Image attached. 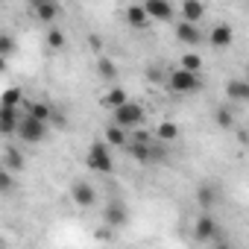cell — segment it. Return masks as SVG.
<instances>
[{"label":"cell","instance_id":"6da1fadb","mask_svg":"<svg viewBox=\"0 0 249 249\" xmlns=\"http://www.w3.org/2000/svg\"><path fill=\"white\" fill-rule=\"evenodd\" d=\"M50 135V120H41L36 114H21V123H18V138L24 144H41L44 138Z\"/></svg>","mask_w":249,"mask_h":249},{"label":"cell","instance_id":"7a4b0ae2","mask_svg":"<svg viewBox=\"0 0 249 249\" xmlns=\"http://www.w3.org/2000/svg\"><path fill=\"white\" fill-rule=\"evenodd\" d=\"M111 120L117 123V126H123V129H141L144 126V106L126 100V103H120V106L111 108Z\"/></svg>","mask_w":249,"mask_h":249},{"label":"cell","instance_id":"3957f363","mask_svg":"<svg viewBox=\"0 0 249 249\" xmlns=\"http://www.w3.org/2000/svg\"><path fill=\"white\" fill-rule=\"evenodd\" d=\"M167 88H170L173 94H194V91H199V88H202V79H199V73H196V71L176 68V71H170V73H167Z\"/></svg>","mask_w":249,"mask_h":249},{"label":"cell","instance_id":"277c9868","mask_svg":"<svg viewBox=\"0 0 249 249\" xmlns=\"http://www.w3.org/2000/svg\"><path fill=\"white\" fill-rule=\"evenodd\" d=\"M85 164H88V170L108 176V173L114 170V159H111L108 144H91L88 153H85Z\"/></svg>","mask_w":249,"mask_h":249},{"label":"cell","instance_id":"5b68a950","mask_svg":"<svg viewBox=\"0 0 249 249\" xmlns=\"http://www.w3.org/2000/svg\"><path fill=\"white\" fill-rule=\"evenodd\" d=\"M103 223L108 229H120V226H126L129 223V208L123 199H108L106 208H103Z\"/></svg>","mask_w":249,"mask_h":249},{"label":"cell","instance_id":"8992f818","mask_svg":"<svg viewBox=\"0 0 249 249\" xmlns=\"http://www.w3.org/2000/svg\"><path fill=\"white\" fill-rule=\"evenodd\" d=\"M71 199L79 205V208H91L94 202H97V188L91 185V182H73L71 185Z\"/></svg>","mask_w":249,"mask_h":249},{"label":"cell","instance_id":"52a82bcc","mask_svg":"<svg viewBox=\"0 0 249 249\" xmlns=\"http://www.w3.org/2000/svg\"><path fill=\"white\" fill-rule=\"evenodd\" d=\"M217 231H220V223H217V220H214L208 211L196 217V226H194V237H196L199 243H211Z\"/></svg>","mask_w":249,"mask_h":249},{"label":"cell","instance_id":"ba28073f","mask_svg":"<svg viewBox=\"0 0 249 249\" xmlns=\"http://www.w3.org/2000/svg\"><path fill=\"white\" fill-rule=\"evenodd\" d=\"M144 9H147L150 21H161V24H167V21L173 18L170 0H144Z\"/></svg>","mask_w":249,"mask_h":249},{"label":"cell","instance_id":"9c48e42d","mask_svg":"<svg viewBox=\"0 0 249 249\" xmlns=\"http://www.w3.org/2000/svg\"><path fill=\"white\" fill-rule=\"evenodd\" d=\"M21 114H18V106H3V108H0V132H3V135H18Z\"/></svg>","mask_w":249,"mask_h":249},{"label":"cell","instance_id":"30bf717a","mask_svg":"<svg viewBox=\"0 0 249 249\" xmlns=\"http://www.w3.org/2000/svg\"><path fill=\"white\" fill-rule=\"evenodd\" d=\"M208 41H211V47L226 50V47H231V41H234V30H231L229 24H214L211 33H208Z\"/></svg>","mask_w":249,"mask_h":249},{"label":"cell","instance_id":"8fae6325","mask_svg":"<svg viewBox=\"0 0 249 249\" xmlns=\"http://www.w3.org/2000/svg\"><path fill=\"white\" fill-rule=\"evenodd\" d=\"M176 41H182V44H188V47H196V44L202 41V33H199L196 24L179 21V24H176Z\"/></svg>","mask_w":249,"mask_h":249},{"label":"cell","instance_id":"7c38bea8","mask_svg":"<svg viewBox=\"0 0 249 249\" xmlns=\"http://www.w3.org/2000/svg\"><path fill=\"white\" fill-rule=\"evenodd\" d=\"M217 202H220V191H217V185L202 182V185L196 188V205H199L202 211H211Z\"/></svg>","mask_w":249,"mask_h":249},{"label":"cell","instance_id":"4fadbf2b","mask_svg":"<svg viewBox=\"0 0 249 249\" xmlns=\"http://www.w3.org/2000/svg\"><path fill=\"white\" fill-rule=\"evenodd\" d=\"M226 97L229 103H249V79H229L226 82Z\"/></svg>","mask_w":249,"mask_h":249},{"label":"cell","instance_id":"5bb4252c","mask_svg":"<svg viewBox=\"0 0 249 249\" xmlns=\"http://www.w3.org/2000/svg\"><path fill=\"white\" fill-rule=\"evenodd\" d=\"M179 15H182V21L199 24V21H202V15H205V3H202V0H182Z\"/></svg>","mask_w":249,"mask_h":249},{"label":"cell","instance_id":"9a60e30c","mask_svg":"<svg viewBox=\"0 0 249 249\" xmlns=\"http://www.w3.org/2000/svg\"><path fill=\"white\" fill-rule=\"evenodd\" d=\"M94 68H97V76H100L103 82H117V65H114L108 56H97Z\"/></svg>","mask_w":249,"mask_h":249},{"label":"cell","instance_id":"2e32d148","mask_svg":"<svg viewBox=\"0 0 249 249\" xmlns=\"http://www.w3.org/2000/svg\"><path fill=\"white\" fill-rule=\"evenodd\" d=\"M147 21H150V15H147L144 3H132V6L126 9V24H129V27L144 30V27H147Z\"/></svg>","mask_w":249,"mask_h":249},{"label":"cell","instance_id":"e0dca14e","mask_svg":"<svg viewBox=\"0 0 249 249\" xmlns=\"http://www.w3.org/2000/svg\"><path fill=\"white\" fill-rule=\"evenodd\" d=\"M106 144H108V147H126V144H129V138H126V129H123V126H117V123L111 120L108 126H106Z\"/></svg>","mask_w":249,"mask_h":249},{"label":"cell","instance_id":"ac0fdd59","mask_svg":"<svg viewBox=\"0 0 249 249\" xmlns=\"http://www.w3.org/2000/svg\"><path fill=\"white\" fill-rule=\"evenodd\" d=\"M129 156L135 159V161H141V164H147V161H153L156 156H153V141L147 144V141H135V144H129Z\"/></svg>","mask_w":249,"mask_h":249},{"label":"cell","instance_id":"d6986e66","mask_svg":"<svg viewBox=\"0 0 249 249\" xmlns=\"http://www.w3.org/2000/svg\"><path fill=\"white\" fill-rule=\"evenodd\" d=\"M21 108H24L27 114L41 117V120H50V117H53V106H50V103H33V100H24Z\"/></svg>","mask_w":249,"mask_h":249},{"label":"cell","instance_id":"ffe728a7","mask_svg":"<svg viewBox=\"0 0 249 249\" xmlns=\"http://www.w3.org/2000/svg\"><path fill=\"white\" fill-rule=\"evenodd\" d=\"M36 9V18L41 21V24H53L56 18H59V6L53 3V0H47V3H38V6H33Z\"/></svg>","mask_w":249,"mask_h":249},{"label":"cell","instance_id":"44dd1931","mask_svg":"<svg viewBox=\"0 0 249 249\" xmlns=\"http://www.w3.org/2000/svg\"><path fill=\"white\" fill-rule=\"evenodd\" d=\"M214 123H217L220 129H234V108L220 106V108L214 111Z\"/></svg>","mask_w":249,"mask_h":249},{"label":"cell","instance_id":"7402d4cb","mask_svg":"<svg viewBox=\"0 0 249 249\" xmlns=\"http://www.w3.org/2000/svg\"><path fill=\"white\" fill-rule=\"evenodd\" d=\"M156 138L170 144V141H176V138H179V126H176L173 120H161V123H159V129H156Z\"/></svg>","mask_w":249,"mask_h":249},{"label":"cell","instance_id":"603a6c76","mask_svg":"<svg viewBox=\"0 0 249 249\" xmlns=\"http://www.w3.org/2000/svg\"><path fill=\"white\" fill-rule=\"evenodd\" d=\"M3 167H9L12 173H21V170H24V159H21V153H18L15 147H6V153H3Z\"/></svg>","mask_w":249,"mask_h":249},{"label":"cell","instance_id":"cb8c5ba5","mask_svg":"<svg viewBox=\"0 0 249 249\" xmlns=\"http://www.w3.org/2000/svg\"><path fill=\"white\" fill-rule=\"evenodd\" d=\"M126 100H129V97H126V91H123L120 85H111L108 94H106V106H111V108L120 106V103H126Z\"/></svg>","mask_w":249,"mask_h":249},{"label":"cell","instance_id":"d4e9b609","mask_svg":"<svg viewBox=\"0 0 249 249\" xmlns=\"http://www.w3.org/2000/svg\"><path fill=\"white\" fill-rule=\"evenodd\" d=\"M179 68H185V71H202V59H199V53H185L182 59H179Z\"/></svg>","mask_w":249,"mask_h":249},{"label":"cell","instance_id":"484cf974","mask_svg":"<svg viewBox=\"0 0 249 249\" xmlns=\"http://www.w3.org/2000/svg\"><path fill=\"white\" fill-rule=\"evenodd\" d=\"M47 47H50V50H62V47H65V33L56 30V27L47 30Z\"/></svg>","mask_w":249,"mask_h":249},{"label":"cell","instance_id":"4316f807","mask_svg":"<svg viewBox=\"0 0 249 249\" xmlns=\"http://www.w3.org/2000/svg\"><path fill=\"white\" fill-rule=\"evenodd\" d=\"M12 185H15V176H12L9 167H3V170H0V194H9Z\"/></svg>","mask_w":249,"mask_h":249},{"label":"cell","instance_id":"83f0119b","mask_svg":"<svg viewBox=\"0 0 249 249\" xmlns=\"http://www.w3.org/2000/svg\"><path fill=\"white\" fill-rule=\"evenodd\" d=\"M21 103H24V97H21L18 88H9V91L3 94V106H18V108H21Z\"/></svg>","mask_w":249,"mask_h":249},{"label":"cell","instance_id":"f1b7e54d","mask_svg":"<svg viewBox=\"0 0 249 249\" xmlns=\"http://www.w3.org/2000/svg\"><path fill=\"white\" fill-rule=\"evenodd\" d=\"M12 50H15V38H12V36H3V38H0V53H3V59H6Z\"/></svg>","mask_w":249,"mask_h":249},{"label":"cell","instance_id":"f546056e","mask_svg":"<svg viewBox=\"0 0 249 249\" xmlns=\"http://www.w3.org/2000/svg\"><path fill=\"white\" fill-rule=\"evenodd\" d=\"M88 47H91L94 53H100V50H103V38H100V36H88Z\"/></svg>","mask_w":249,"mask_h":249},{"label":"cell","instance_id":"4dcf8cb0","mask_svg":"<svg viewBox=\"0 0 249 249\" xmlns=\"http://www.w3.org/2000/svg\"><path fill=\"white\" fill-rule=\"evenodd\" d=\"M135 141H147V144H150L153 138H150V132H144V129H141V132H135Z\"/></svg>","mask_w":249,"mask_h":249},{"label":"cell","instance_id":"1f68e13d","mask_svg":"<svg viewBox=\"0 0 249 249\" xmlns=\"http://www.w3.org/2000/svg\"><path fill=\"white\" fill-rule=\"evenodd\" d=\"M150 79H164V73L159 68H150Z\"/></svg>","mask_w":249,"mask_h":249},{"label":"cell","instance_id":"d6a6232c","mask_svg":"<svg viewBox=\"0 0 249 249\" xmlns=\"http://www.w3.org/2000/svg\"><path fill=\"white\" fill-rule=\"evenodd\" d=\"M30 3H33V6H38V3H47V0H30Z\"/></svg>","mask_w":249,"mask_h":249},{"label":"cell","instance_id":"836d02e7","mask_svg":"<svg viewBox=\"0 0 249 249\" xmlns=\"http://www.w3.org/2000/svg\"><path fill=\"white\" fill-rule=\"evenodd\" d=\"M246 79H249V65H246Z\"/></svg>","mask_w":249,"mask_h":249}]
</instances>
